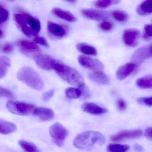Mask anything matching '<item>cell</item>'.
<instances>
[{
	"label": "cell",
	"instance_id": "44dd1931",
	"mask_svg": "<svg viewBox=\"0 0 152 152\" xmlns=\"http://www.w3.org/2000/svg\"><path fill=\"white\" fill-rule=\"evenodd\" d=\"M137 12L140 15H146L152 13V0L141 2L137 9Z\"/></svg>",
	"mask_w": 152,
	"mask_h": 152
},
{
	"label": "cell",
	"instance_id": "60d3db41",
	"mask_svg": "<svg viewBox=\"0 0 152 152\" xmlns=\"http://www.w3.org/2000/svg\"><path fill=\"white\" fill-rule=\"evenodd\" d=\"M134 148H135V150L138 152H143L144 151L143 148L139 144H135L134 145Z\"/></svg>",
	"mask_w": 152,
	"mask_h": 152
},
{
	"label": "cell",
	"instance_id": "d590c367",
	"mask_svg": "<svg viewBox=\"0 0 152 152\" xmlns=\"http://www.w3.org/2000/svg\"><path fill=\"white\" fill-rule=\"evenodd\" d=\"M145 35H144L145 39H149L152 37V24L146 25L145 26Z\"/></svg>",
	"mask_w": 152,
	"mask_h": 152
},
{
	"label": "cell",
	"instance_id": "7c38bea8",
	"mask_svg": "<svg viewBox=\"0 0 152 152\" xmlns=\"http://www.w3.org/2000/svg\"><path fill=\"white\" fill-rule=\"evenodd\" d=\"M140 36V32L137 29L125 30L123 34L124 42L129 47H135L137 44V40Z\"/></svg>",
	"mask_w": 152,
	"mask_h": 152
},
{
	"label": "cell",
	"instance_id": "e0dca14e",
	"mask_svg": "<svg viewBox=\"0 0 152 152\" xmlns=\"http://www.w3.org/2000/svg\"><path fill=\"white\" fill-rule=\"evenodd\" d=\"M48 30L50 34L58 38L64 37L67 33L64 26L50 21L48 22Z\"/></svg>",
	"mask_w": 152,
	"mask_h": 152
},
{
	"label": "cell",
	"instance_id": "8fae6325",
	"mask_svg": "<svg viewBox=\"0 0 152 152\" xmlns=\"http://www.w3.org/2000/svg\"><path fill=\"white\" fill-rule=\"evenodd\" d=\"M152 56V51L150 46L139 48L133 53L132 57V63L137 64L142 63L146 59Z\"/></svg>",
	"mask_w": 152,
	"mask_h": 152
},
{
	"label": "cell",
	"instance_id": "d6986e66",
	"mask_svg": "<svg viewBox=\"0 0 152 152\" xmlns=\"http://www.w3.org/2000/svg\"><path fill=\"white\" fill-rule=\"evenodd\" d=\"M90 80L100 85H107L109 83V78L102 71L94 72L89 74Z\"/></svg>",
	"mask_w": 152,
	"mask_h": 152
},
{
	"label": "cell",
	"instance_id": "7a4b0ae2",
	"mask_svg": "<svg viewBox=\"0 0 152 152\" xmlns=\"http://www.w3.org/2000/svg\"><path fill=\"white\" fill-rule=\"evenodd\" d=\"M105 138L101 132L94 131L84 132L76 136L73 141L75 147L79 149H86L96 144L102 145L104 143Z\"/></svg>",
	"mask_w": 152,
	"mask_h": 152
},
{
	"label": "cell",
	"instance_id": "484cf974",
	"mask_svg": "<svg viewBox=\"0 0 152 152\" xmlns=\"http://www.w3.org/2000/svg\"><path fill=\"white\" fill-rule=\"evenodd\" d=\"M18 143L21 148L26 152H41L38 148L32 142L20 140Z\"/></svg>",
	"mask_w": 152,
	"mask_h": 152
},
{
	"label": "cell",
	"instance_id": "4fadbf2b",
	"mask_svg": "<svg viewBox=\"0 0 152 152\" xmlns=\"http://www.w3.org/2000/svg\"><path fill=\"white\" fill-rule=\"evenodd\" d=\"M81 109L83 112L94 115H101L107 113L106 108L99 106L93 103H85L82 105Z\"/></svg>",
	"mask_w": 152,
	"mask_h": 152
},
{
	"label": "cell",
	"instance_id": "ac0fdd59",
	"mask_svg": "<svg viewBox=\"0 0 152 152\" xmlns=\"http://www.w3.org/2000/svg\"><path fill=\"white\" fill-rule=\"evenodd\" d=\"M51 13L57 17L64 19L69 22H75L77 21L76 18L69 11L64 10L58 8H55L51 10Z\"/></svg>",
	"mask_w": 152,
	"mask_h": 152
},
{
	"label": "cell",
	"instance_id": "74e56055",
	"mask_svg": "<svg viewBox=\"0 0 152 152\" xmlns=\"http://www.w3.org/2000/svg\"><path fill=\"white\" fill-rule=\"evenodd\" d=\"M80 88H81L80 90L81 91V96L82 97L84 98V99L89 98L91 96V94L88 88V87L84 85V86H83L82 87Z\"/></svg>",
	"mask_w": 152,
	"mask_h": 152
},
{
	"label": "cell",
	"instance_id": "f35d334b",
	"mask_svg": "<svg viewBox=\"0 0 152 152\" xmlns=\"http://www.w3.org/2000/svg\"><path fill=\"white\" fill-rule=\"evenodd\" d=\"M117 107L121 111H124L127 109V105L126 102L122 99H119L117 101Z\"/></svg>",
	"mask_w": 152,
	"mask_h": 152
},
{
	"label": "cell",
	"instance_id": "d4e9b609",
	"mask_svg": "<svg viewBox=\"0 0 152 152\" xmlns=\"http://www.w3.org/2000/svg\"><path fill=\"white\" fill-rule=\"evenodd\" d=\"M129 148V146L128 145L111 144L107 146V152H127Z\"/></svg>",
	"mask_w": 152,
	"mask_h": 152
},
{
	"label": "cell",
	"instance_id": "e575fe53",
	"mask_svg": "<svg viewBox=\"0 0 152 152\" xmlns=\"http://www.w3.org/2000/svg\"><path fill=\"white\" fill-rule=\"evenodd\" d=\"M14 46L10 43H7L4 44L1 48V50L3 53L10 54L13 51Z\"/></svg>",
	"mask_w": 152,
	"mask_h": 152
},
{
	"label": "cell",
	"instance_id": "8d00e7d4",
	"mask_svg": "<svg viewBox=\"0 0 152 152\" xmlns=\"http://www.w3.org/2000/svg\"><path fill=\"white\" fill-rule=\"evenodd\" d=\"M54 94H55V90L53 89L50 90L47 92H45L42 95V100L44 102L49 101L53 96Z\"/></svg>",
	"mask_w": 152,
	"mask_h": 152
},
{
	"label": "cell",
	"instance_id": "603a6c76",
	"mask_svg": "<svg viewBox=\"0 0 152 152\" xmlns=\"http://www.w3.org/2000/svg\"><path fill=\"white\" fill-rule=\"evenodd\" d=\"M136 84L140 88H152V75H146L139 78L137 80Z\"/></svg>",
	"mask_w": 152,
	"mask_h": 152
},
{
	"label": "cell",
	"instance_id": "f546056e",
	"mask_svg": "<svg viewBox=\"0 0 152 152\" xmlns=\"http://www.w3.org/2000/svg\"><path fill=\"white\" fill-rule=\"evenodd\" d=\"M9 16L8 11L2 7V5H0V24L1 25L6 23L7 21Z\"/></svg>",
	"mask_w": 152,
	"mask_h": 152
},
{
	"label": "cell",
	"instance_id": "7402d4cb",
	"mask_svg": "<svg viewBox=\"0 0 152 152\" xmlns=\"http://www.w3.org/2000/svg\"><path fill=\"white\" fill-rule=\"evenodd\" d=\"M76 48L79 51L85 55L92 56H96L97 55L96 49L88 44L79 43L76 45Z\"/></svg>",
	"mask_w": 152,
	"mask_h": 152
},
{
	"label": "cell",
	"instance_id": "277c9868",
	"mask_svg": "<svg viewBox=\"0 0 152 152\" xmlns=\"http://www.w3.org/2000/svg\"><path fill=\"white\" fill-rule=\"evenodd\" d=\"M18 79L32 88L41 90L44 87L42 78L36 71L28 66H25L18 71Z\"/></svg>",
	"mask_w": 152,
	"mask_h": 152
},
{
	"label": "cell",
	"instance_id": "83f0119b",
	"mask_svg": "<svg viewBox=\"0 0 152 152\" xmlns=\"http://www.w3.org/2000/svg\"><path fill=\"white\" fill-rule=\"evenodd\" d=\"M112 15L116 21L120 22H126L129 18L128 14L122 10H114L112 13Z\"/></svg>",
	"mask_w": 152,
	"mask_h": 152
},
{
	"label": "cell",
	"instance_id": "b9f144b4",
	"mask_svg": "<svg viewBox=\"0 0 152 152\" xmlns=\"http://www.w3.org/2000/svg\"><path fill=\"white\" fill-rule=\"evenodd\" d=\"M4 33L3 32L1 29V32H0V38H1V39H2V38L4 37Z\"/></svg>",
	"mask_w": 152,
	"mask_h": 152
},
{
	"label": "cell",
	"instance_id": "f1b7e54d",
	"mask_svg": "<svg viewBox=\"0 0 152 152\" xmlns=\"http://www.w3.org/2000/svg\"><path fill=\"white\" fill-rule=\"evenodd\" d=\"M120 1L118 0H104L95 1V6L99 8H105L112 5L118 4Z\"/></svg>",
	"mask_w": 152,
	"mask_h": 152
},
{
	"label": "cell",
	"instance_id": "9a60e30c",
	"mask_svg": "<svg viewBox=\"0 0 152 152\" xmlns=\"http://www.w3.org/2000/svg\"><path fill=\"white\" fill-rule=\"evenodd\" d=\"M33 115L43 121H51L55 116L54 111L52 109L47 107H36Z\"/></svg>",
	"mask_w": 152,
	"mask_h": 152
},
{
	"label": "cell",
	"instance_id": "d6a6232c",
	"mask_svg": "<svg viewBox=\"0 0 152 152\" xmlns=\"http://www.w3.org/2000/svg\"><path fill=\"white\" fill-rule=\"evenodd\" d=\"M138 103L147 106H152V96L148 97L139 98L137 99Z\"/></svg>",
	"mask_w": 152,
	"mask_h": 152
},
{
	"label": "cell",
	"instance_id": "5bb4252c",
	"mask_svg": "<svg viewBox=\"0 0 152 152\" xmlns=\"http://www.w3.org/2000/svg\"><path fill=\"white\" fill-rule=\"evenodd\" d=\"M137 64L133 63L125 64L119 67L116 73V78L119 80H124L133 72L137 68Z\"/></svg>",
	"mask_w": 152,
	"mask_h": 152
},
{
	"label": "cell",
	"instance_id": "2e32d148",
	"mask_svg": "<svg viewBox=\"0 0 152 152\" xmlns=\"http://www.w3.org/2000/svg\"><path fill=\"white\" fill-rule=\"evenodd\" d=\"M18 43L21 50L26 54H34L39 52L40 50L35 43L28 41L22 40L19 41Z\"/></svg>",
	"mask_w": 152,
	"mask_h": 152
},
{
	"label": "cell",
	"instance_id": "30bf717a",
	"mask_svg": "<svg viewBox=\"0 0 152 152\" xmlns=\"http://www.w3.org/2000/svg\"><path fill=\"white\" fill-rule=\"evenodd\" d=\"M81 14L85 18L95 21H102L110 17V14L104 10L92 9H83L80 11Z\"/></svg>",
	"mask_w": 152,
	"mask_h": 152
},
{
	"label": "cell",
	"instance_id": "3957f363",
	"mask_svg": "<svg viewBox=\"0 0 152 152\" xmlns=\"http://www.w3.org/2000/svg\"><path fill=\"white\" fill-rule=\"evenodd\" d=\"M58 75L68 83L81 88L84 86V80L81 75L73 68L57 63L54 68Z\"/></svg>",
	"mask_w": 152,
	"mask_h": 152
},
{
	"label": "cell",
	"instance_id": "8992f818",
	"mask_svg": "<svg viewBox=\"0 0 152 152\" xmlns=\"http://www.w3.org/2000/svg\"><path fill=\"white\" fill-rule=\"evenodd\" d=\"M49 132L54 143L59 147L63 146L68 136V130L61 124L56 122L50 126Z\"/></svg>",
	"mask_w": 152,
	"mask_h": 152
},
{
	"label": "cell",
	"instance_id": "6da1fadb",
	"mask_svg": "<svg viewBox=\"0 0 152 152\" xmlns=\"http://www.w3.org/2000/svg\"><path fill=\"white\" fill-rule=\"evenodd\" d=\"M14 20L21 31L28 37L36 36L40 31L41 24L37 18L26 13L14 14Z\"/></svg>",
	"mask_w": 152,
	"mask_h": 152
},
{
	"label": "cell",
	"instance_id": "ffe728a7",
	"mask_svg": "<svg viewBox=\"0 0 152 152\" xmlns=\"http://www.w3.org/2000/svg\"><path fill=\"white\" fill-rule=\"evenodd\" d=\"M17 129L16 125L10 122L0 120V132L3 135H8L15 132Z\"/></svg>",
	"mask_w": 152,
	"mask_h": 152
},
{
	"label": "cell",
	"instance_id": "1f68e13d",
	"mask_svg": "<svg viewBox=\"0 0 152 152\" xmlns=\"http://www.w3.org/2000/svg\"><path fill=\"white\" fill-rule=\"evenodd\" d=\"M99 28L104 31H109L113 27V24L110 21H104L99 23Z\"/></svg>",
	"mask_w": 152,
	"mask_h": 152
},
{
	"label": "cell",
	"instance_id": "4316f807",
	"mask_svg": "<svg viewBox=\"0 0 152 152\" xmlns=\"http://www.w3.org/2000/svg\"><path fill=\"white\" fill-rule=\"evenodd\" d=\"M66 96L71 99L79 98L82 95L80 90L75 88H67L65 91Z\"/></svg>",
	"mask_w": 152,
	"mask_h": 152
},
{
	"label": "cell",
	"instance_id": "7bdbcfd3",
	"mask_svg": "<svg viewBox=\"0 0 152 152\" xmlns=\"http://www.w3.org/2000/svg\"><path fill=\"white\" fill-rule=\"evenodd\" d=\"M68 2H71V3H75L76 1H68Z\"/></svg>",
	"mask_w": 152,
	"mask_h": 152
},
{
	"label": "cell",
	"instance_id": "4dcf8cb0",
	"mask_svg": "<svg viewBox=\"0 0 152 152\" xmlns=\"http://www.w3.org/2000/svg\"><path fill=\"white\" fill-rule=\"evenodd\" d=\"M0 95L1 97L10 99H14L15 98V95L12 91L2 87H0Z\"/></svg>",
	"mask_w": 152,
	"mask_h": 152
},
{
	"label": "cell",
	"instance_id": "ba28073f",
	"mask_svg": "<svg viewBox=\"0 0 152 152\" xmlns=\"http://www.w3.org/2000/svg\"><path fill=\"white\" fill-rule=\"evenodd\" d=\"M78 62L82 66L94 72L102 71L104 69V64L99 60L85 56H80Z\"/></svg>",
	"mask_w": 152,
	"mask_h": 152
},
{
	"label": "cell",
	"instance_id": "836d02e7",
	"mask_svg": "<svg viewBox=\"0 0 152 152\" xmlns=\"http://www.w3.org/2000/svg\"><path fill=\"white\" fill-rule=\"evenodd\" d=\"M34 41L35 43L40 44V45L46 47H49V44L48 42L46 40V39L43 37L35 36V38L34 39Z\"/></svg>",
	"mask_w": 152,
	"mask_h": 152
},
{
	"label": "cell",
	"instance_id": "ab89813d",
	"mask_svg": "<svg viewBox=\"0 0 152 152\" xmlns=\"http://www.w3.org/2000/svg\"><path fill=\"white\" fill-rule=\"evenodd\" d=\"M145 136L147 139L152 140V127L147 128L145 132Z\"/></svg>",
	"mask_w": 152,
	"mask_h": 152
},
{
	"label": "cell",
	"instance_id": "cb8c5ba5",
	"mask_svg": "<svg viewBox=\"0 0 152 152\" xmlns=\"http://www.w3.org/2000/svg\"><path fill=\"white\" fill-rule=\"evenodd\" d=\"M10 66V59L8 57L1 56L0 58V78H4Z\"/></svg>",
	"mask_w": 152,
	"mask_h": 152
},
{
	"label": "cell",
	"instance_id": "5b68a950",
	"mask_svg": "<svg viewBox=\"0 0 152 152\" xmlns=\"http://www.w3.org/2000/svg\"><path fill=\"white\" fill-rule=\"evenodd\" d=\"M7 107L12 113L24 116L33 114L36 108L32 104L13 101H9L7 103Z\"/></svg>",
	"mask_w": 152,
	"mask_h": 152
},
{
	"label": "cell",
	"instance_id": "9c48e42d",
	"mask_svg": "<svg viewBox=\"0 0 152 152\" xmlns=\"http://www.w3.org/2000/svg\"><path fill=\"white\" fill-rule=\"evenodd\" d=\"M37 65L41 69L46 71L54 69L55 65L58 63L54 58L46 55L39 54L34 57Z\"/></svg>",
	"mask_w": 152,
	"mask_h": 152
},
{
	"label": "cell",
	"instance_id": "52a82bcc",
	"mask_svg": "<svg viewBox=\"0 0 152 152\" xmlns=\"http://www.w3.org/2000/svg\"><path fill=\"white\" fill-rule=\"evenodd\" d=\"M142 135L143 132L140 129L123 130L110 137V140L113 142H119L125 140L139 138Z\"/></svg>",
	"mask_w": 152,
	"mask_h": 152
}]
</instances>
